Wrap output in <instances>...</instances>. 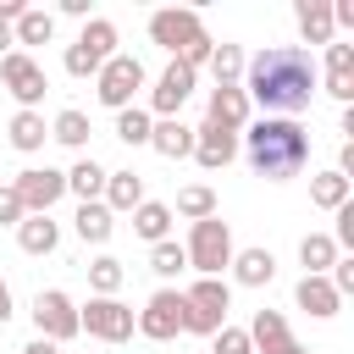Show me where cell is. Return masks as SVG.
I'll return each mask as SVG.
<instances>
[{
    "mask_svg": "<svg viewBox=\"0 0 354 354\" xmlns=\"http://www.w3.org/2000/svg\"><path fill=\"white\" fill-rule=\"evenodd\" d=\"M243 94H249V105H260L266 116H299V111H310V100H315V88H321V72H315V61H310V50H299V44H266L249 66H243V83H238Z\"/></svg>",
    "mask_w": 354,
    "mask_h": 354,
    "instance_id": "obj_1",
    "label": "cell"
},
{
    "mask_svg": "<svg viewBox=\"0 0 354 354\" xmlns=\"http://www.w3.org/2000/svg\"><path fill=\"white\" fill-rule=\"evenodd\" d=\"M243 155H249V166H254L266 183H288V177H299L304 160H310V133H304L299 122H288V116H260V122H249V133H243Z\"/></svg>",
    "mask_w": 354,
    "mask_h": 354,
    "instance_id": "obj_2",
    "label": "cell"
},
{
    "mask_svg": "<svg viewBox=\"0 0 354 354\" xmlns=\"http://www.w3.org/2000/svg\"><path fill=\"white\" fill-rule=\"evenodd\" d=\"M227 310H232V288L221 277H199L194 288H183V332L216 337L227 326Z\"/></svg>",
    "mask_w": 354,
    "mask_h": 354,
    "instance_id": "obj_3",
    "label": "cell"
},
{
    "mask_svg": "<svg viewBox=\"0 0 354 354\" xmlns=\"http://www.w3.org/2000/svg\"><path fill=\"white\" fill-rule=\"evenodd\" d=\"M183 254H188V271H199V277H221V271L232 266V227H227L221 216L194 221Z\"/></svg>",
    "mask_w": 354,
    "mask_h": 354,
    "instance_id": "obj_4",
    "label": "cell"
},
{
    "mask_svg": "<svg viewBox=\"0 0 354 354\" xmlns=\"http://www.w3.org/2000/svg\"><path fill=\"white\" fill-rule=\"evenodd\" d=\"M138 88H144V61H138V55H122V50H116V55L94 72V94H100V105H111V111H127Z\"/></svg>",
    "mask_w": 354,
    "mask_h": 354,
    "instance_id": "obj_5",
    "label": "cell"
},
{
    "mask_svg": "<svg viewBox=\"0 0 354 354\" xmlns=\"http://www.w3.org/2000/svg\"><path fill=\"white\" fill-rule=\"evenodd\" d=\"M133 326H138V315H133L122 299H88V304L77 310V332H88V337H100V343H127Z\"/></svg>",
    "mask_w": 354,
    "mask_h": 354,
    "instance_id": "obj_6",
    "label": "cell"
},
{
    "mask_svg": "<svg viewBox=\"0 0 354 354\" xmlns=\"http://www.w3.org/2000/svg\"><path fill=\"white\" fill-rule=\"evenodd\" d=\"M33 326H39V337H50V343L61 348V343L77 337V304H72L61 288H39V299H33Z\"/></svg>",
    "mask_w": 354,
    "mask_h": 354,
    "instance_id": "obj_7",
    "label": "cell"
},
{
    "mask_svg": "<svg viewBox=\"0 0 354 354\" xmlns=\"http://www.w3.org/2000/svg\"><path fill=\"white\" fill-rule=\"evenodd\" d=\"M0 83L11 88V100L22 105V111H33L39 100H44V88H50V77H44V66L28 55V50H11L6 61H0Z\"/></svg>",
    "mask_w": 354,
    "mask_h": 354,
    "instance_id": "obj_8",
    "label": "cell"
},
{
    "mask_svg": "<svg viewBox=\"0 0 354 354\" xmlns=\"http://www.w3.org/2000/svg\"><path fill=\"white\" fill-rule=\"evenodd\" d=\"M17 199H22V210L28 216H50V205L66 194V171H55V166H28V171H17Z\"/></svg>",
    "mask_w": 354,
    "mask_h": 354,
    "instance_id": "obj_9",
    "label": "cell"
},
{
    "mask_svg": "<svg viewBox=\"0 0 354 354\" xmlns=\"http://www.w3.org/2000/svg\"><path fill=\"white\" fill-rule=\"evenodd\" d=\"M199 33H205V22H199V11H188V6H166V11L149 17V39H155L160 50H171V55H183Z\"/></svg>",
    "mask_w": 354,
    "mask_h": 354,
    "instance_id": "obj_10",
    "label": "cell"
},
{
    "mask_svg": "<svg viewBox=\"0 0 354 354\" xmlns=\"http://www.w3.org/2000/svg\"><path fill=\"white\" fill-rule=\"evenodd\" d=\"M138 332H144L149 343L177 337V332H183V288H160V293H149V304L138 310Z\"/></svg>",
    "mask_w": 354,
    "mask_h": 354,
    "instance_id": "obj_11",
    "label": "cell"
},
{
    "mask_svg": "<svg viewBox=\"0 0 354 354\" xmlns=\"http://www.w3.org/2000/svg\"><path fill=\"white\" fill-rule=\"evenodd\" d=\"M194 83H199V72H188L183 61H171V66L155 77V88H149V116H155V122L177 116V111H183V100L194 94Z\"/></svg>",
    "mask_w": 354,
    "mask_h": 354,
    "instance_id": "obj_12",
    "label": "cell"
},
{
    "mask_svg": "<svg viewBox=\"0 0 354 354\" xmlns=\"http://www.w3.org/2000/svg\"><path fill=\"white\" fill-rule=\"evenodd\" d=\"M249 348H254V354H304V348L293 343L282 310H254V321H249Z\"/></svg>",
    "mask_w": 354,
    "mask_h": 354,
    "instance_id": "obj_13",
    "label": "cell"
},
{
    "mask_svg": "<svg viewBox=\"0 0 354 354\" xmlns=\"http://www.w3.org/2000/svg\"><path fill=\"white\" fill-rule=\"evenodd\" d=\"M232 155H238V133H227V127H216V122H199V127H194V160H199L205 171H221Z\"/></svg>",
    "mask_w": 354,
    "mask_h": 354,
    "instance_id": "obj_14",
    "label": "cell"
},
{
    "mask_svg": "<svg viewBox=\"0 0 354 354\" xmlns=\"http://www.w3.org/2000/svg\"><path fill=\"white\" fill-rule=\"evenodd\" d=\"M205 122H216V127H227V133L249 127V94H243L238 83H216V88H210V116H205Z\"/></svg>",
    "mask_w": 354,
    "mask_h": 354,
    "instance_id": "obj_15",
    "label": "cell"
},
{
    "mask_svg": "<svg viewBox=\"0 0 354 354\" xmlns=\"http://www.w3.org/2000/svg\"><path fill=\"white\" fill-rule=\"evenodd\" d=\"M293 299H299V310H304V315H315V321H332V315L343 310V299H337V288H332L326 277H299Z\"/></svg>",
    "mask_w": 354,
    "mask_h": 354,
    "instance_id": "obj_16",
    "label": "cell"
},
{
    "mask_svg": "<svg viewBox=\"0 0 354 354\" xmlns=\"http://www.w3.org/2000/svg\"><path fill=\"white\" fill-rule=\"evenodd\" d=\"M149 149L166 155V160H183V155H194V127L183 116H166V122L149 127Z\"/></svg>",
    "mask_w": 354,
    "mask_h": 354,
    "instance_id": "obj_17",
    "label": "cell"
},
{
    "mask_svg": "<svg viewBox=\"0 0 354 354\" xmlns=\"http://www.w3.org/2000/svg\"><path fill=\"white\" fill-rule=\"evenodd\" d=\"M293 22H299L304 44H332V0H299Z\"/></svg>",
    "mask_w": 354,
    "mask_h": 354,
    "instance_id": "obj_18",
    "label": "cell"
},
{
    "mask_svg": "<svg viewBox=\"0 0 354 354\" xmlns=\"http://www.w3.org/2000/svg\"><path fill=\"white\" fill-rule=\"evenodd\" d=\"M232 277L243 288H266L277 277V254L271 249H232Z\"/></svg>",
    "mask_w": 354,
    "mask_h": 354,
    "instance_id": "obj_19",
    "label": "cell"
},
{
    "mask_svg": "<svg viewBox=\"0 0 354 354\" xmlns=\"http://www.w3.org/2000/svg\"><path fill=\"white\" fill-rule=\"evenodd\" d=\"M100 205H105L111 216H116V210H138V205H144V177H138V171H111Z\"/></svg>",
    "mask_w": 354,
    "mask_h": 354,
    "instance_id": "obj_20",
    "label": "cell"
},
{
    "mask_svg": "<svg viewBox=\"0 0 354 354\" xmlns=\"http://www.w3.org/2000/svg\"><path fill=\"white\" fill-rule=\"evenodd\" d=\"M17 243H22V254H55L61 227H55L50 216H22V221H17Z\"/></svg>",
    "mask_w": 354,
    "mask_h": 354,
    "instance_id": "obj_21",
    "label": "cell"
},
{
    "mask_svg": "<svg viewBox=\"0 0 354 354\" xmlns=\"http://www.w3.org/2000/svg\"><path fill=\"white\" fill-rule=\"evenodd\" d=\"M105 177H111V171H105L94 155H83V160L66 171V194H77V199L88 205V199H100V194H105Z\"/></svg>",
    "mask_w": 354,
    "mask_h": 354,
    "instance_id": "obj_22",
    "label": "cell"
},
{
    "mask_svg": "<svg viewBox=\"0 0 354 354\" xmlns=\"http://www.w3.org/2000/svg\"><path fill=\"white\" fill-rule=\"evenodd\" d=\"M72 227H77V238H83V243H111V232H116V221H111V210H105L100 199H88V205H77V216H72Z\"/></svg>",
    "mask_w": 354,
    "mask_h": 354,
    "instance_id": "obj_23",
    "label": "cell"
},
{
    "mask_svg": "<svg viewBox=\"0 0 354 354\" xmlns=\"http://www.w3.org/2000/svg\"><path fill=\"white\" fill-rule=\"evenodd\" d=\"M50 39H55V17L39 11V6H28V11L11 22V44H50Z\"/></svg>",
    "mask_w": 354,
    "mask_h": 354,
    "instance_id": "obj_24",
    "label": "cell"
},
{
    "mask_svg": "<svg viewBox=\"0 0 354 354\" xmlns=\"http://www.w3.org/2000/svg\"><path fill=\"white\" fill-rule=\"evenodd\" d=\"M310 199H315L321 210H337V205L354 199V177H343V171H321V177H310Z\"/></svg>",
    "mask_w": 354,
    "mask_h": 354,
    "instance_id": "obj_25",
    "label": "cell"
},
{
    "mask_svg": "<svg viewBox=\"0 0 354 354\" xmlns=\"http://www.w3.org/2000/svg\"><path fill=\"white\" fill-rule=\"evenodd\" d=\"M133 232H138L144 243H160V238L171 232V205H160V199H144V205L133 210Z\"/></svg>",
    "mask_w": 354,
    "mask_h": 354,
    "instance_id": "obj_26",
    "label": "cell"
},
{
    "mask_svg": "<svg viewBox=\"0 0 354 354\" xmlns=\"http://www.w3.org/2000/svg\"><path fill=\"white\" fill-rule=\"evenodd\" d=\"M299 260H304V277H326V271H332V260H337V243H332V232H304V243H299Z\"/></svg>",
    "mask_w": 354,
    "mask_h": 354,
    "instance_id": "obj_27",
    "label": "cell"
},
{
    "mask_svg": "<svg viewBox=\"0 0 354 354\" xmlns=\"http://www.w3.org/2000/svg\"><path fill=\"white\" fill-rule=\"evenodd\" d=\"M77 44H83V50H88V55L105 66V61L116 55V22H105V17H88V22H83V33H77Z\"/></svg>",
    "mask_w": 354,
    "mask_h": 354,
    "instance_id": "obj_28",
    "label": "cell"
},
{
    "mask_svg": "<svg viewBox=\"0 0 354 354\" xmlns=\"http://www.w3.org/2000/svg\"><path fill=\"white\" fill-rule=\"evenodd\" d=\"M44 138H50V127H44L39 111H17V116H11V149L33 155V149H44Z\"/></svg>",
    "mask_w": 354,
    "mask_h": 354,
    "instance_id": "obj_29",
    "label": "cell"
},
{
    "mask_svg": "<svg viewBox=\"0 0 354 354\" xmlns=\"http://www.w3.org/2000/svg\"><path fill=\"white\" fill-rule=\"evenodd\" d=\"M50 138L66 144V149H83V144H88V116H83L77 105H66V111L50 122Z\"/></svg>",
    "mask_w": 354,
    "mask_h": 354,
    "instance_id": "obj_30",
    "label": "cell"
},
{
    "mask_svg": "<svg viewBox=\"0 0 354 354\" xmlns=\"http://www.w3.org/2000/svg\"><path fill=\"white\" fill-rule=\"evenodd\" d=\"M122 260L116 254H100V260H88V288H94V299H116V288H122Z\"/></svg>",
    "mask_w": 354,
    "mask_h": 354,
    "instance_id": "obj_31",
    "label": "cell"
},
{
    "mask_svg": "<svg viewBox=\"0 0 354 354\" xmlns=\"http://www.w3.org/2000/svg\"><path fill=\"white\" fill-rule=\"evenodd\" d=\"M205 66L216 72V83H238V77H243V66H249V55H243L238 44H216Z\"/></svg>",
    "mask_w": 354,
    "mask_h": 354,
    "instance_id": "obj_32",
    "label": "cell"
},
{
    "mask_svg": "<svg viewBox=\"0 0 354 354\" xmlns=\"http://www.w3.org/2000/svg\"><path fill=\"white\" fill-rule=\"evenodd\" d=\"M149 127H155V116H149L144 105L116 111V138H122V144H149Z\"/></svg>",
    "mask_w": 354,
    "mask_h": 354,
    "instance_id": "obj_33",
    "label": "cell"
},
{
    "mask_svg": "<svg viewBox=\"0 0 354 354\" xmlns=\"http://www.w3.org/2000/svg\"><path fill=\"white\" fill-rule=\"evenodd\" d=\"M177 216H188V221H205V216H216V194H210L205 183H188V188L177 194Z\"/></svg>",
    "mask_w": 354,
    "mask_h": 354,
    "instance_id": "obj_34",
    "label": "cell"
},
{
    "mask_svg": "<svg viewBox=\"0 0 354 354\" xmlns=\"http://www.w3.org/2000/svg\"><path fill=\"white\" fill-rule=\"evenodd\" d=\"M149 271H155V277H177V271H188V254H183V243H171V238L149 243Z\"/></svg>",
    "mask_w": 354,
    "mask_h": 354,
    "instance_id": "obj_35",
    "label": "cell"
},
{
    "mask_svg": "<svg viewBox=\"0 0 354 354\" xmlns=\"http://www.w3.org/2000/svg\"><path fill=\"white\" fill-rule=\"evenodd\" d=\"M326 77H354V44H326Z\"/></svg>",
    "mask_w": 354,
    "mask_h": 354,
    "instance_id": "obj_36",
    "label": "cell"
},
{
    "mask_svg": "<svg viewBox=\"0 0 354 354\" xmlns=\"http://www.w3.org/2000/svg\"><path fill=\"white\" fill-rule=\"evenodd\" d=\"M61 66H66L72 77H94V72H100V61H94V55L83 50V44H66V55H61Z\"/></svg>",
    "mask_w": 354,
    "mask_h": 354,
    "instance_id": "obj_37",
    "label": "cell"
},
{
    "mask_svg": "<svg viewBox=\"0 0 354 354\" xmlns=\"http://www.w3.org/2000/svg\"><path fill=\"white\" fill-rule=\"evenodd\" d=\"M216 354H254V348H249V332H243V326H221V332H216Z\"/></svg>",
    "mask_w": 354,
    "mask_h": 354,
    "instance_id": "obj_38",
    "label": "cell"
},
{
    "mask_svg": "<svg viewBox=\"0 0 354 354\" xmlns=\"http://www.w3.org/2000/svg\"><path fill=\"white\" fill-rule=\"evenodd\" d=\"M22 216H28V210H22V199H17V188L6 183V188H0V227H17Z\"/></svg>",
    "mask_w": 354,
    "mask_h": 354,
    "instance_id": "obj_39",
    "label": "cell"
},
{
    "mask_svg": "<svg viewBox=\"0 0 354 354\" xmlns=\"http://www.w3.org/2000/svg\"><path fill=\"white\" fill-rule=\"evenodd\" d=\"M321 88H326V94H332L337 105H354V77H326Z\"/></svg>",
    "mask_w": 354,
    "mask_h": 354,
    "instance_id": "obj_40",
    "label": "cell"
},
{
    "mask_svg": "<svg viewBox=\"0 0 354 354\" xmlns=\"http://www.w3.org/2000/svg\"><path fill=\"white\" fill-rule=\"evenodd\" d=\"M22 354H61L50 337H33V343H22Z\"/></svg>",
    "mask_w": 354,
    "mask_h": 354,
    "instance_id": "obj_41",
    "label": "cell"
},
{
    "mask_svg": "<svg viewBox=\"0 0 354 354\" xmlns=\"http://www.w3.org/2000/svg\"><path fill=\"white\" fill-rule=\"evenodd\" d=\"M61 11H66V17H83V22H88V0H61Z\"/></svg>",
    "mask_w": 354,
    "mask_h": 354,
    "instance_id": "obj_42",
    "label": "cell"
},
{
    "mask_svg": "<svg viewBox=\"0 0 354 354\" xmlns=\"http://www.w3.org/2000/svg\"><path fill=\"white\" fill-rule=\"evenodd\" d=\"M6 321H11V288L0 282V326H6Z\"/></svg>",
    "mask_w": 354,
    "mask_h": 354,
    "instance_id": "obj_43",
    "label": "cell"
},
{
    "mask_svg": "<svg viewBox=\"0 0 354 354\" xmlns=\"http://www.w3.org/2000/svg\"><path fill=\"white\" fill-rule=\"evenodd\" d=\"M6 55H11V28L0 22V61H6Z\"/></svg>",
    "mask_w": 354,
    "mask_h": 354,
    "instance_id": "obj_44",
    "label": "cell"
}]
</instances>
